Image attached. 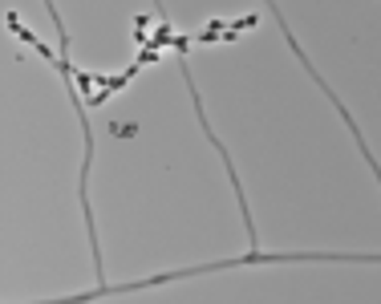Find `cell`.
Wrapping results in <instances>:
<instances>
[{
	"mask_svg": "<svg viewBox=\"0 0 381 304\" xmlns=\"http://www.w3.org/2000/svg\"><path fill=\"white\" fill-rule=\"evenodd\" d=\"M114 134H118V138H134V134H138V126H114Z\"/></svg>",
	"mask_w": 381,
	"mask_h": 304,
	"instance_id": "cell-1",
	"label": "cell"
}]
</instances>
